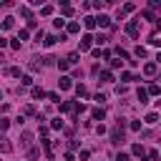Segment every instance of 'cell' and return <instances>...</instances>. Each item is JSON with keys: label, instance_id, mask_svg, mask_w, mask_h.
I'll use <instances>...</instances> for the list:
<instances>
[{"label": "cell", "instance_id": "f1b7e54d", "mask_svg": "<svg viewBox=\"0 0 161 161\" xmlns=\"http://www.w3.org/2000/svg\"><path fill=\"white\" fill-rule=\"evenodd\" d=\"M48 98L53 101V103H60V96H58V93H48Z\"/></svg>", "mask_w": 161, "mask_h": 161}, {"label": "cell", "instance_id": "484cf974", "mask_svg": "<svg viewBox=\"0 0 161 161\" xmlns=\"http://www.w3.org/2000/svg\"><path fill=\"white\" fill-rule=\"evenodd\" d=\"M116 161H128V154H126V151H118V156H116Z\"/></svg>", "mask_w": 161, "mask_h": 161}, {"label": "cell", "instance_id": "3957f363", "mask_svg": "<svg viewBox=\"0 0 161 161\" xmlns=\"http://www.w3.org/2000/svg\"><path fill=\"white\" fill-rule=\"evenodd\" d=\"M131 154L138 156V159H146V151H144V146H141V144H133V146H131Z\"/></svg>", "mask_w": 161, "mask_h": 161}, {"label": "cell", "instance_id": "4fadbf2b", "mask_svg": "<svg viewBox=\"0 0 161 161\" xmlns=\"http://www.w3.org/2000/svg\"><path fill=\"white\" fill-rule=\"evenodd\" d=\"M103 116H106V111H103V108H93V118H96V121H101Z\"/></svg>", "mask_w": 161, "mask_h": 161}, {"label": "cell", "instance_id": "ffe728a7", "mask_svg": "<svg viewBox=\"0 0 161 161\" xmlns=\"http://www.w3.org/2000/svg\"><path fill=\"white\" fill-rule=\"evenodd\" d=\"M68 66H71L68 60H60V58H58V68H60V71H68Z\"/></svg>", "mask_w": 161, "mask_h": 161}, {"label": "cell", "instance_id": "4dcf8cb0", "mask_svg": "<svg viewBox=\"0 0 161 161\" xmlns=\"http://www.w3.org/2000/svg\"><path fill=\"white\" fill-rule=\"evenodd\" d=\"M121 80H126V83H128V80H133V76H131V73H128V71H126V73H124V76H121Z\"/></svg>", "mask_w": 161, "mask_h": 161}, {"label": "cell", "instance_id": "9c48e42d", "mask_svg": "<svg viewBox=\"0 0 161 161\" xmlns=\"http://www.w3.org/2000/svg\"><path fill=\"white\" fill-rule=\"evenodd\" d=\"M144 73H146V76H154V73H156V63H146V66H144Z\"/></svg>", "mask_w": 161, "mask_h": 161}, {"label": "cell", "instance_id": "277c9868", "mask_svg": "<svg viewBox=\"0 0 161 161\" xmlns=\"http://www.w3.org/2000/svg\"><path fill=\"white\" fill-rule=\"evenodd\" d=\"M91 43H93V38H91V35H83V40H80L78 50H80V53H83V50H88V48H91Z\"/></svg>", "mask_w": 161, "mask_h": 161}, {"label": "cell", "instance_id": "1f68e13d", "mask_svg": "<svg viewBox=\"0 0 161 161\" xmlns=\"http://www.w3.org/2000/svg\"><path fill=\"white\" fill-rule=\"evenodd\" d=\"M151 43H154V46H159V48H161V38H159V35H154V38H151Z\"/></svg>", "mask_w": 161, "mask_h": 161}, {"label": "cell", "instance_id": "4316f807", "mask_svg": "<svg viewBox=\"0 0 161 161\" xmlns=\"http://www.w3.org/2000/svg\"><path fill=\"white\" fill-rule=\"evenodd\" d=\"M50 126H53V128H63V121H60V118H53Z\"/></svg>", "mask_w": 161, "mask_h": 161}, {"label": "cell", "instance_id": "f546056e", "mask_svg": "<svg viewBox=\"0 0 161 161\" xmlns=\"http://www.w3.org/2000/svg\"><path fill=\"white\" fill-rule=\"evenodd\" d=\"M53 25H55V28H63V25H66V20H63V18H58V20H53Z\"/></svg>", "mask_w": 161, "mask_h": 161}, {"label": "cell", "instance_id": "2e32d148", "mask_svg": "<svg viewBox=\"0 0 161 161\" xmlns=\"http://www.w3.org/2000/svg\"><path fill=\"white\" fill-rule=\"evenodd\" d=\"M23 144H25V146H30V144H33V136H30V133H28V131H25V133H23Z\"/></svg>", "mask_w": 161, "mask_h": 161}, {"label": "cell", "instance_id": "9a60e30c", "mask_svg": "<svg viewBox=\"0 0 161 161\" xmlns=\"http://www.w3.org/2000/svg\"><path fill=\"white\" fill-rule=\"evenodd\" d=\"M13 20H15V18H5V20H3V30H10V28H13Z\"/></svg>", "mask_w": 161, "mask_h": 161}, {"label": "cell", "instance_id": "d4e9b609", "mask_svg": "<svg viewBox=\"0 0 161 161\" xmlns=\"http://www.w3.org/2000/svg\"><path fill=\"white\" fill-rule=\"evenodd\" d=\"M156 121H159L156 113H149V116H146V124H156Z\"/></svg>", "mask_w": 161, "mask_h": 161}, {"label": "cell", "instance_id": "ac0fdd59", "mask_svg": "<svg viewBox=\"0 0 161 161\" xmlns=\"http://www.w3.org/2000/svg\"><path fill=\"white\" fill-rule=\"evenodd\" d=\"M101 78H103V80H108V83H111V80H113V73H111V71H103V73H101Z\"/></svg>", "mask_w": 161, "mask_h": 161}, {"label": "cell", "instance_id": "7c38bea8", "mask_svg": "<svg viewBox=\"0 0 161 161\" xmlns=\"http://www.w3.org/2000/svg\"><path fill=\"white\" fill-rule=\"evenodd\" d=\"M138 101H141V103H146V101H149V91L138 88Z\"/></svg>", "mask_w": 161, "mask_h": 161}, {"label": "cell", "instance_id": "5bb4252c", "mask_svg": "<svg viewBox=\"0 0 161 161\" xmlns=\"http://www.w3.org/2000/svg\"><path fill=\"white\" fill-rule=\"evenodd\" d=\"M133 10H136V5H133V3H126V5H124V10H121V15H126V13H133Z\"/></svg>", "mask_w": 161, "mask_h": 161}, {"label": "cell", "instance_id": "5b68a950", "mask_svg": "<svg viewBox=\"0 0 161 161\" xmlns=\"http://www.w3.org/2000/svg\"><path fill=\"white\" fill-rule=\"evenodd\" d=\"M96 23H98L101 28H108V25H111V18H108V15H98V18H96Z\"/></svg>", "mask_w": 161, "mask_h": 161}, {"label": "cell", "instance_id": "7a4b0ae2", "mask_svg": "<svg viewBox=\"0 0 161 161\" xmlns=\"http://www.w3.org/2000/svg\"><path fill=\"white\" fill-rule=\"evenodd\" d=\"M58 88H60V91H68V88H73V80H71L68 76H63V78L58 80Z\"/></svg>", "mask_w": 161, "mask_h": 161}, {"label": "cell", "instance_id": "e0dca14e", "mask_svg": "<svg viewBox=\"0 0 161 161\" xmlns=\"http://www.w3.org/2000/svg\"><path fill=\"white\" fill-rule=\"evenodd\" d=\"M53 13V5H43V8H40V15H50Z\"/></svg>", "mask_w": 161, "mask_h": 161}, {"label": "cell", "instance_id": "ba28073f", "mask_svg": "<svg viewBox=\"0 0 161 161\" xmlns=\"http://www.w3.org/2000/svg\"><path fill=\"white\" fill-rule=\"evenodd\" d=\"M30 96H33V98H46L48 93H46L43 88H33V91H30Z\"/></svg>", "mask_w": 161, "mask_h": 161}, {"label": "cell", "instance_id": "8992f818", "mask_svg": "<svg viewBox=\"0 0 161 161\" xmlns=\"http://www.w3.org/2000/svg\"><path fill=\"white\" fill-rule=\"evenodd\" d=\"M58 40H60V38H55V35H46L43 46H46V48H50V46H55V43H58Z\"/></svg>", "mask_w": 161, "mask_h": 161}, {"label": "cell", "instance_id": "44dd1931", "mask_svg": "<svg viewBox=\"0 0 161 161\" xmlns=\"http://www.w3.org/2000/svg\"><path fill=\"white\" fill-rule=\"evenodd\" d=\"M78 30H80L78 23H68V33H78Z\"/></svg>", "mask_w": 161, "mask_h": 161}, {"label": "cell", "instance_id": "30bf717a", "mask_svg": "<svg viewBox=\"0 0 161 161\" xmlns=\"http://www.w3.org/2000/svg\"><path fill=\"white\" fill-rule=\"evenodd\" d=\"M83 23H86V28H96V25H98V23H96V18H91V15L83 18Z\"/></svg>", "mask_w": 161, "mask_h": 161}, {"label": "cell", "instance_id": "83f0119b", "mask_svg": "<svg viewBox=\"0 0 161 161\" xmlns=\"http://www.w3.org/2000/svg\"><path fill=\"white\" fill-rule=\"evenodd\" d=\"M18 40H20V43H23V40H28V30H20V33H18Z\"/></svg>", "mask_w": 161, "mask_h": 161}, {"label": "cell", "instance_id": "d6986e66", "mask_svg": "<svg viewBox=\"0 0 161 161\" xmlns=\"http://www.w3.org/2000/svg\"><path fill=\"white\" fill-rule=\"evenodd\" d=\"M60 13L68 18V15H73V8H71V5H63V8H60Z\"/></svg>", "mask_w": 161, "mask_h": 161}, {"label": "cell", "instance_id": "cb8c5ba5", "mask_svg": "<svg viewBox=\"0 0 161 161\" xmlns=\"http://www.w3.org/2000/svg\"><path fill=\"white\" fill-rule=\"evenodd\" d=\"M133 53H136V55H138V58H146V48H141V46H138V48H136V50H133Z\"/></svg>", "mask_w": 161, "mask_h": 161}, {"label": "cell", "instance_id": "52a82bcc", "mask_svg": "<svg viewBox=\"0 0 161 161\" xmlns=\"http://www.w3.org/2000/svg\"><path fill=\"white\" fill-rule=\"evenodd\" d=\"M126 33L136 38V35H138V25H136V23H128V25H126Z\"/></svg>", "mask_w": 161, "mask_h": 161}, {"label": "cell", "instance_id": "8fae6325", "mask_svg": "<svg viewBox=\"0 0 161 161\" xmlns=\"http://www.w3.org/2000/svg\"><path fill=\"white\" fill-rule=\"evenodd\" d=\"M76 93H78V98H86L88 96V88L86 86H76Z\"/></svg>", "mask_w": 161, "mask_h": 161}, {"label": "cell", "instance_id": "6da1fadb", "mask_svg": "<svg viewBox=\"0 0 161 161\" xmlns=\"http://www.w3.org/2000/svg\"><path fill=\"white\" fill-rule=\"evenodd\" d=\"M111 138H113V144H121V141H124V121H121V118H118L116 128L111 131Z\"/></svg>", "mask_w": 161, "mask_h": 161}, {"label": "cell", "instance_id": "7402d4cb", "mask_svg": "<svg viewBox=\"0 0 161 161\" xmlns=\"http://www.w3.org/2000/svg\"><path fill=\"white\" fill-rule=\"evenodd\" d=\"M149 93H151V96H156V93H161V88H159L156 83H151V86H149Z\"/></svg>", "mask_w": 161, "mask_h": 161}, {"label": "cell", "instance_id": "603a6c76", "mask_svg": "<svg viewBox=\"0 0 161 161\" xmlns=\"http://www.w3.org/2000/svg\"><path fill=\"white\" fill-rule=\"evenodd\" d=\"M20 83H23V86H33V78L30 76H23V78H20Z\"/></svg>", "mask_w": 161, "mask_h": 161}]
</instances>
